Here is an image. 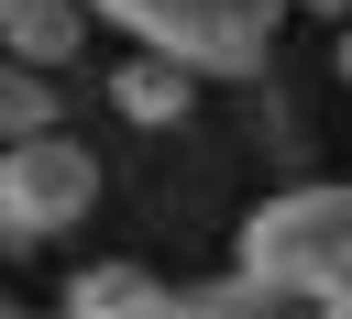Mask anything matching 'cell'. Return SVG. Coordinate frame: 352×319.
I'll use <instances>...</instances> for the list:
<instances>
[{"mask_svg":"<svg viewBox=\"0 0 352 319\" xmlns=\"http://www.w3.org/2000/svg\"><path fill=\"white\" fill-rule=\"evenodd\" d=\"M330 77L352 88V11H341V44H330Z\"/></svg>","mask_w":352,"mask_h":319,"instance_id":"cell-9","label":"cell"},{"mask_svg":"<svg viewBox=\"0 0 352 319\" xmlns=\"http://www.w3.org/2000/svg\"><path fill=\"white\" fill-rule=\"evenodd\" d=\"M77 44H88V0H11L0 11V55H22V66H77Z\"/></svg>","mask_w":352,"mask_h":319,"instance_id":"cell-4","label":"cell"},{"mask_svg":"<svg viewBox=\"0 0 352 319\" xmlns=\"http://www.w3.org/2000/svg\"><path fill=\"white\" fill-rule=\"evenodd\" d=\"M132 319H187V297H176V286H165V297H154V308H132Z\"/></svg>","mask_w":352,"mask_h":319,"instance_id":"cell-10","label":"cell"},{"mask_svg":"<svg viewBox=\"0 0 352 319\" xmlns=\"http://www.w3.org/2000/svg\"><path fill=\"white\" fill-rule=\"evenodd\" d=\"M22 132H55V77L0 55V143H22Z\"/></svg>","mask_w":352,"mask_h":319,"instance_id":"cell-7","label":"cell"},{"mask_svg":"<svg viewBox=\"0 0 352 319\" xmlns=\"http://www.w3.org/2000/svg\"><path fill=\"white\" fill-rule=\"evenodd\" d=\"M341 253H352V176H297V187L253 198L242 209V242H231V264L264 297H286V308H308Z\"/></svg>","mask_w":352,"mask_h":319,"instance_id":"cell-1","label":"cell"},{"mask_svg":"<svg viewBox=\"0 0 352 319\" xmlns=\"http://www.w3.org/2000/svg\"><path fill=\"white\" fill-rule=\"evenodd\" d=\"M0 11H11V0H0Z\"/></svg>","mask_w":352,"mask_h":319,"instance_id":"cell-13","label":"cell"},{"mask_svg":"<svg viewBox=\"0 0 352 319\" xmlns=\"http://www.w3.org/2000/svg\"><path fill=\"white\" fill-rule=\"evenodd\" d=\"M110 110L143 121V132H176V121L198 110V66H176L165 44H132V55L110 66Z\"/></svg>","mask_w":352,"mask_h":319,"instance_id":"cell-3","label":"cell"},{"mask_svg":"<svg viewBox=\"0 0 352 319\" xmlns=\"http://www.w3.org/2000/svg\"><path fill=\"white\" fill-rule=\"evenodd\" d=\"M275 319H286V308H275Z\"/></svg>","mask_w":352,"mask_h":319,"instance_id":"cell-12","label":"cell"},{"mask_svg":"<svg viewBox=\"0 0 352 319\" xmlns=\"http://www.w3.org/2000/svg\"><path fill=\"white\" fill-rule=\"evenodd\" d=\"M209 11H220V0H88V22H121L132 44H165V55H176Z\"/></svg>","mask_w":352,"mask_h":319,"instance_id":"cell-6","label":"cell"},{"mask_svg":"<svg viewBox=\"0 0 352 319\" xmlns=\"http://www.w3.org/2000/svg\"><path fill=\"white\" fill-rule=\"evenodd\" d=\"M154 297H165L154 264H77L66 297H55V319H132V308H154Z\"/></svg>","mask_w":352,"mask_h":319,"instance_id":"cell-5","label":"cell"},{"mask_svg":"<svg viewBox=\"0 0 352 319\" xmlns=\"http://www.w3.org/2000/svg\"><path fill=\"white\" fill-rule=\"evenodd\" d=\"M286 11H330V22H341V11H352V0H286Z\"/></svg>","mask_w":352,"mask_h":319,"instance_id":"cell-11","label":"cell"},{"mask_svg":"<svg viewBox=\"0 0 352 319\" xmlns=\"http://www.w3.org/2000/svg\"><path fill=\"white\" fill-rule=\"evenodd\" d=\"M88 209H99V154H88L77 132H22V143H0V242H11V253L77 231Z\"/></svg>","mask_w":352,"mask_h":319,"instance_id":"cell-2","label":"cell"},{"mask_svg":"<svg viewBox=\"0 0 352 319\" xmlns=\"http://www.w3.org/2000/svg\"><path fill=\"white\" fill-rule=\"evenodd\" d=\"M176 297H187V319H275V308H286V297H264L242 264H231V275H209V286H176Z\"/></svg>","mask_w":352,"mask_h":319,"instance_id":"cell-8","label":"cell"}]
</instances>
